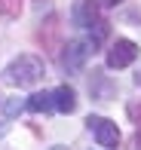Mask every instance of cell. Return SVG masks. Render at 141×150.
Wrapping results in <instances>:
<instances>
[{
	"instance_id": "6da1fadb",
	"label": "cell",
	"mask_w": 141,
	"mask_h": 150,
	"mask_svg": "<svg viewBox=\"0 0 141 150\" xmlns=\"http://www.w3.org/2000/svg\"><path fill=\"white\" fill-rule=\"evenodd\" d=\"M40 80H43V61L37 55H31V52L12 58L9 64L3 67V83L18 86V89H31V86H37Z\"/></svg>"
},
{
	"instance_id": "7a4b0ae2",
	"label": "cell",
	"mask_w": 141,
	"mask_h": 150,
	"mask_svg": "<svg viewBox=\"0 0 141 150\" xmlns=\"http://www.w3.org/2000/svg\"><path fill=\"white\" fill-rule=\"evenodd\" d=\"M86 126H89V132L95 135V141H98V147H117L120 144V129H117V122L113 120H107V117H86Z\"/></svg>"
},
{
	"instance_id": "3957f363",
	"label": "cell",
	"mask_w": 141,
	"mask_h": 150,
	"mask_svg": "<svg viewBox=\"0 0 141 150\" xmlns=\"http://www.w3.org/2000/svg\"><path fill=\"white\" fill-rule=\"evenodd\" d=\"M95 52V43L92 40H71L62 52V67L64 71H80L86 64V58Z\"/></svg>"
},
{
	"instance_id": "277c9868",
	"label": "cell",
	"mask_w": 141,
	"mask_h": 150,
	"mask_svg": "<svg viewBox=\"0 0 141 150\" xmlns=\"http://www.w3.org/2000/svg\"><path fill=\"white\" fill-rule=\"evenodd\" d=\"M135 58H138V46L132 43V40H126V37L113 40L111 49H107V67H113V71H123V67H129Z\"/></svg>"
},
{
	"instance_id": "5b68a950",
	"label": "cell",
	"mask_w": 141,
	"mask_h": 150,
	"mask_svg": "<svg viewBox=\"0 0 141 150\" xmlns=\"http://www.w3.org/2000/svg\"><path fill=\"white\" fill-rule=\"evenodd\" d=\"M98 18H101V3L98 0H77L71 6V22L77 28H92V25H98Z\"/></svg>"
},
{
	"instance_id": "8992f818",
	"label": "cell",
	"mask_w": 141,
	"mask_h": 150,
	"mask_svg": "<svg viewBox=\"0 0 141 150\" xmlns=\"http://www.w3.org/2000/svg\"><path fill=\"white\" fill-rule=\"evenodd\" d=\"M52 107H55L58 113H74L77 110V92H74L71 86H58V89L52 92Z\"/></svg>"
},
{
	"instance_id": "52a82bcc",
	"label": "cell",
	"mask_w": 141,
	"mask_h": 150,
	"mask_svg": "<svg viewBox=\"0 0 141 150\" xmlns=\"http://www.w3.org/2000/svg\"><path fill=\"white\" fill-rule=\"evenodd\" d=\"M31 113H49L52 110V92H34L28 101H25Z\"/></svg>"
},
{
	"instance_id": "ba28073f",
	"label": "cell",
	"mask_w": 141,
	"mask_h": 150,
	"mask_svg": "<svg viewBox=\"0 0 141 150\" xmlns=\"http://www.w3.org/2000/svg\"><path fill=\"white\" fill-rule=\"evenodd\" d=\"M107 3H111V6H117V3H123V0H107Z\"/></svg>"
}]
</instances>
